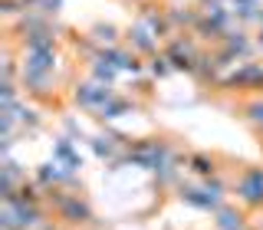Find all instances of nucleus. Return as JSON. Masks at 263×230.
Masks as SVG:
<instances>
[{"mask_svg":"<svg viewBox=\"0 0 263 230\" xmlns=\"http://www.w3.org/2000/svg\"><path fill=\"white\" fill-rule=\"evenodd\" d=\"M181 201L184 204H194V207H204V210H217L220 204V184L217 181H208V184L197 191V187H181Z\"/></svg>","mask_w":263,"mask_h":230,"instance_id":"1","label":"nucleus"},{"mask_svg":"<svg viewBox=\"0 0 263 230\" xmlns=\"http://www.w3.org/2000/svg\"><path fill=\"white\" fill-rule=\"evenodd\" d=\"M109 99H112V89L102 86V82H86V86L76 89V102L86 105V109H102Z\"/></svg>","mask_w":263,"mask_h":230,"instance_id":"2","label":"nucleus"},{"mask_svg":"<svg viewBox=\"0 0 263 230\" xmlns=\"http://www.w3.org/2000/svg\"><path fill=\"white\" fill-rule=\"evenodd\" d=\"M237 194H240L247 204H263V171L260 168L247 171L240 178V184H237Z\"/></svg>","mask_w":263,"mask_h":230,"instance_id":"3","label":"nucleus"},{"mask_svg":"<svg viewBox=\"0 0 263 230\" xmlns=\"http://www.w3.org/2000/svg\"><path fill=\"white\" fill-rule=\"evenodd\" d=\"M60 214L69 224H82V220H92V210H89L86 201H79V194H69V197H60Z\"/></svg>","mask_w":263,"mask_h":230,"instance_id":"4","label":"nucleus"},{"mask_svg":"<svg viewBox=\"0 0 263 230\" xmlns=\"http://www.w3.org/2000/svg\"><path fill=\"white\" fill-rule=\"evenodd\" d=\"M214 224H217V230H243V214H237L230 207H220Z\"/></svg>","mask_w":263,"mask_h":230,"instance_id":"5","label":"nucleus"},{"mask_svg":"<svg viewBox=\"0 0 263 230\" xmlns=\"http://www.w3.org/2000/svg\"><path fill=\"white\" fill-rule=\"evenodd\" d=\"M56 158H60V161H63V168H66V171H69V175H72V171H76V168H82V161H79V155H76V151H72V145H69V142H66V138H63V142H60V145H56Z\"/></svg>","mask_w":263,"mask_h":230,"instance_id":"6","label":"nucleus"},{"mask_svg":"<svg viewBox=\"0 0 263 230\" xmlns=\"http://www.w3.org/2000/svg\"><path fill=\"white\" fill-rule=\"evenodd\" d=\"M66 175H69V171H66L60 161H53V164H43V168H40V181H43V184H56V181H63Z\"/></svg>","mask_w":263,"mask_h":230,"instance_id":"7","label":"nucleus"},{"mask_svg":"<svg viewBox=\"0 0 263 230\" xmlns=\"http://www.w3.org/2000/svg\"><path fill=\"white\" fill-rule=\"evenodd\" d=\"M230 82H263V66H243L240 72H234Z\"/></svg>","mask_w":263,"mask_h":230,"instance_id":"8","label":"nucleus"},{"mask_svg":"<svg viewBox=\"0 0 263 230\" xmlns=\"http://www.w3.org/2000/svg\"><path fill=\"white\" fill-rule=\"evenodd\" d=\"M132 40H135V46L138 49H155V40H152V33L145 30V23H138V27H132Z\"/></svg>","mask_w":263,"mask_h":230,"instance_id":"9","label":"nucleus"},{"mask_svg":"<svg viewBox=\"0 0 263 230\" xmlns=\"http://www.w3.org/2000/svg\"><path fill=\"white\" fill-rule=\"evenodd\" d=\"M191 171H197V175H204V178H211V175H214V161L204 158V155H194V158H191Z\"/></svg>","mask_w":263,"mask_h":230,"instance_id":"10","label":"nucleus"},{"mask_svg":"<svg viewBox=\"0 0 263 230\" xmlns=\"http://www.w3.org/2000/svg\"><path fill=\"white\" fill-rule=\"evenodd\" d=\"M92 145H96V151L102 155V158H109V155H112V142H109V138H96Z\"/></svg>","mask_w":263,"mask_h":230,"instance_id":"11","label":"nucleus"},{"mask_svg":"<svg viewBox=\"0 0 263 230\" xmlns=\"http://www.w3.org/2000/svg\"><path fill=\"white\" fill-rule=\"evenodd\" d=\"M247 112H250V119L257 122V125H263V102H253V105H250Z\"/></svg>","mask_w":263,"mask_h":230,"instance_id":"12","label":"nucleus"},{"mask_svg":"<svg viewBox=\"0 0 263 230\" xmlns=\"http://www.w3.org/2000/svg\"><path fill=\"white\" fill-rule=\"evenodd\" d=\"M164 63H168V60H152V72H155V76H164V72H168Z\"/></svg>","mask_w":263,"mask_h":230,"instance_id":"13","label":"nucleus"}]
</instances>
